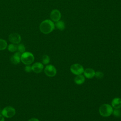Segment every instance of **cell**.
Wrapping results in <instances>:
<instances>
[{
  "instance_id": "6da1fadb",
  "label": "cell",
  "mask_w": 121,
  "mask_h": 121,
  "mask_svg": "<svg viewBox=\"0 0 121 121\" xmlns=\"http://www.w3.org/2000/svg\"><path fill=\"white\" fill-rule=\"evenodd\" d=\"M55 28V25L53 21L50 19H46L43 21L40 26V31L44 34H48L51 33Z\"/></svg>"
},
{
  "instance_id": "7a4b0ae2",
  "label": "cell",
  "mask_w": 121,
  "mask_h": 121,
  "mask_svg": "<svg viewBox=\"0 0 121 121\" xmlns=\"http://www.w3.org/2000/svg\"><path fill=\"white\" fill-rule=\"evenodd\" d=\"M113 109L112 105L109 104H103L99 109L100 114L103 117H109L112 113Z\"/></svg>"
},
{
  "instance_id": "3957f363",
  "label": "cell",
  "mask_w": 121,
  "mask_h": 121,
  "mask_svg": "<svg viewBox=\"0 0 121 121\" xmlns=\"http://www.w3.org/2000/svg\"><path fill=\"white\" fill-rule=\"evenodd\" d=\"M34 55L30 52H25L21 55V61L25 65H30L34 61Z\"/></svg>"
},
{
  "instance_id": "277c9868",
  "label": "cell",
  "mask_w": 121,
  "mask_h": 121,
  "mask_svg": "<svg viewBox=\"0 0 121 121\" xmlns=\"http://www.w3.org/2000/svg\"><path fill=\"white\" fill-rule=\"evenodd\" d=\"M15 114L16 110L15 108L10 106H8L4 107L1 111V114L4 117L7 118L13 117Z\"/></svg>"
},
{
  "instance_id": "5b68a950",
  "label": "cell",
  "mask_w": 121,
  "mask_h": 121,
  "mask_svg": "<svg viewBox=\"0 0 121 121\" xmlns=\"http://www.w3.org/2000/svg\"><path fill=\"white\" fill-rule=\"evenodd\" d=\"M70 70L73 74L76 75H78L82 74L84 71L83 67L81 64L78 63L72 64L70 66Z\"/></svg>"
},
{
  "instance_id": "8992f818",
  "label": "cell",
  "mask_w": 121,
  "mask_h": 121,
  "mask_svg": "<svg viewBox=\"0 0 121 121\" xmlns=\"http://www.w3.org/2000/svg\"><path fill=\"white\" fill-rule=\"evenodd\" d=\"M44 72L46 75L50 77H52L55 76L57 73V70L55 67L51 64L47 65L44 69Z\"/></svg>"
},
{
  "instance_id": "52a82bcc",
  "label": "cell",
  "mask_w": 121,
  "mask_h": 121,
  "mask_svg": "<svg viewBox=\"0 0 121 121\" xmlns=\"http://www.w3.org/2000/svg\"><path fill=\"white\" fill-rule=\"evenodd\" d=\"M9 42L13 44H19L21 41V37L20 35L16 33L10 34L9 36Z\"/></svg>"
},
{
  "instance_id": "ba28073f",
  "label": "cell",
  "mask_w": 121,
  "mask_h": 121,
  "mask_svg": "<svg viewBox=\"0 0 121 121\" xmlns=\"http://www.w3.org/2000/svg\"><path fill=\"white\" fill-rule=\"evenodd\" d=\"M50 18L52 21L56 22L60 20L61 13L58 9H53L51 12Z\"/></svg>"
},
{
  "instance_id": "9c48e42d",
  "label": "cell",
  "mask_w": 121,
  "mask_h": 121,
  "mask_svg": "<svg viewBox=\"0 0 121 121\" xmlns=\"http://www.w3.org/2000/svg\"><path fill=\"white\" fill-rule=\"evenodd\" d=\"M43 69V64L40 62L34 63L32 66V69L35 73H41Z\"/></svg>"
},
{
  "instance_id": "30bf717a",
  "label": "cell",
  "mask_w": 121,
  "mask_h": 121,
  "mask_svg": "<svg viewBox=\"0 0 121 121\" xmlns=\"http://www.w3.org/2000/svg\"><path fill=\"white\" fill-rule=\"evenodd\" d=\"M21 54L19 52H16L12 55L10 59V61L14 64H17L21 61Z\"/></svg>"
},
{
  "instance_id": "8fae6325",
  "label": "cell",
  "mask_w": 121,
  "mask_h": 121,
  "mask_svg": "<svg viewBox=\"0 0 121 121\" xmlns=\"http://www.w3.org/2000/svg\"><path fill=\"white\" fill-rule=\"evenodd\" d=\"M95 70L91 68L86 69L84 71V75L86 78H93L95 75Z\"/></svg>"
},
{
  "instance_id": "7c38bea8",
  "label": "cell",
  "mask_w": 121,
  "mask_h": 121,
  "mask_svg": "<svg viewBox=\"0 0 121 121\" xmlns=\"http://www.w3.org/2000/svg\"><path fill=\"white\" fill-rule=\"evenodd\" d=\"M112 106L115 109H120L121 108V98L119 97L114 98L111 103Z\"/></svg>"
},
{
  "instance_id": "4fadbf2b",
  "label": "cell",
  "mask_w": 121,
  "mask_h": 121,
  "mask_svg": "<svg viewBox=\"0 0 121 121\" xmlns=\"http://www.w3.org/2000/svg\"><path fill=\"white\" fill-rule=\"evenodd\" d=\"M85 81V78L82 75H77L74 78V81L77 85H81Z\"/></svg>"
},
{
  "instance_id": "5bb4252c",
  "label": "cell",
  "mask_w": 121,
  "mask_h": 121,
  "mask_svg": "<svg viewBox=\"0 0 121 121\" xmlns=\"http://www.w3.org/2000/svg\"><path fill=\"white\" fill-rule=\"evenodd\" d=\"M56 27L60 31H62L65 29V23L63 21H58L54 24Z\"/></svg>"
},
{
  "instance_id": "9a60e30c",
  "label": "cell",
  "mask_w": 121,
  "mask_h": 121,
  "mask_svg": "<svg viewBox=\"0 0 121 121\" xmlns=\"http://www.w3.org/2000/svg\"><path fill=\"white\" fill-rule=\"evenodd\" d=\"M8 47L7 41L3 39L0 38V51L5 50Z\"/></svg>"
},
{
  "instance_id": "2e32d148",
  "label": "cell",
  "mask_w": 121,
  "mask_h": 121,
  "mask_svg": "<svg viewBox=\"0 0 121 121\" xmlns=\"http://www.w3.org/2000/svg\"><path fill=\"white\" fill-rule=\"evenodd\" d=\"M8 50L9 52H15L17 51V46L15 44L13 43H10L8 46Z\"/></svg>"
},
{
  "instance_id": "e0dca14e",
  "label": "cell",
  "mask_w": 121,
  "mask_h": 121,
  "mask_svg": "<svg viewBox=\"0 0 121 121\" xmlns=\"http://www.w3.org/2000/svg\"><path fill=\"white\" fill-rule=\"evenodd\" d=\"M50 61V57L47 55H44L42 58V62L43 64L46 65L48 64Z\"/></svg>"
},
{
  "instance_id": "ac0fdd59",
  "label": "cell",
  "mask_w": 121,
  "mask_h": 121,
  "mask_svg": "<svg viewBox=\"0 0 121 121\" xmlns=\"http://www.w3.org/2000/svg\"><path fill=\"white\" fill-rule=\"evenodd\" d=\"M17 50L18 52H19L21 53L24 52L26 51V48L25 45L22 43L19 44L17 46Z\"/></svg>"
},
{
  "instance_id": "d6986e66",
  "label": "cell",
  "mask_w": 121,
  "mask_h": 121,
  "mask_svg": "<svg viewBox=\"0 0 121 121\" xmlns=\"http://www.w3.org/2000/svg\"><path fill=\"white\" fill-rule=\"evenodd\" d=\"M112 114L114 115V116L116 117H119L121 116V111L119 110V109H115L113 110Z\"/></svg>"
},
{
  "instance_id": "ffe728a7",
  "label": "cell",
  "mask_w": 121,
  "mask_h": 121,
  "mask_svg": "<svg viewBox=\"0 0 121 121\" xmlns=\"http://www.w3.org/2000/svg\"><path fill=\"white\" fill-rule=\"evenodd\" d=\"M104 73L101 71H96L95 72V76L97 78H102L104 77Z\"/></svg>"
},
{
  "instance_id": "44dd1931",
  "label": "cell",
  "mask_w": 121,
  "mask_h": 121,
  "mask_svg": "<svg viewBox=\"0 0 121 121\" xmlns=\"http://www.w3.org/2000/svg\"><path fill=\"white\" fill-rule=\"evenodd\" d=\"M24 69L26 72H30L32 71V66H30V65H26Z\"/></svg>"
},
{
  "instance_id": "7402d4cb",
  "label": "cell",
  "mask_w": 121,
  "mask_h": 121,
  "mask_svg": "<svg viewBox=\"0 0 121 121\" xmlns=\"http://www.w3.org/2000/svg\"><path fill=\"white\" fill-rule=\"evenodd\" d=\"M28 121H40L38 119L36 118H32L29 119Z\"/></svg>"
},
{
  "instance_id": "603a6c76",
  "label": "cell",
  "mask_w": 121,
  "mask_h": 121,
  "mask_svg": "<svg viewBox=\"0 0 121 121\" xmlns=\"http://www.w3.org/2000/svg\"><path fill=\"white\" fill-rule=\"evenodd\" d=\"M0 121H5L4 117L2 114H0Z\"/></svg>"
}]
</instances>
